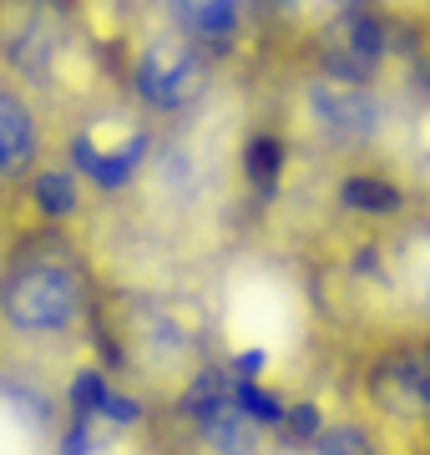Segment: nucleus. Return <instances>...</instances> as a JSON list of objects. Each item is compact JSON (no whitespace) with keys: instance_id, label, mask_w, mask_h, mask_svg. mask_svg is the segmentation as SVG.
I'll return each mask as SVG.
<instances>
[{"instance_id":"nucleus-9","label":"nucleus","mask_w":430,"mask_h":455,"mask_svg":"<svg viewBox=\"0 0 430 455\" xmlns=\"http://www.w3.org/2000/svg\"><path fill=\"white\" fill-rule=\"evenodd\" d=\"M415 283H420V304L430 309V259H426V268H420V278H415Z\"/></svg>"},{"instance_id":"nucleus-1","label":"nucleus","mask_w":430,"mask_h":455,"mask_svg":"<svg viewBox=\"0 0 430 455\" xmlns=\"http://www.w3.org/2000/svg\"><path fill=\"white\" fill-rule=\"evenodd\" d=\"M86 309V283L67 259L31 253L0 278V314L20 334H67Z\"/></svg>"},{"instance_id":"nucleus-6","label":"nucleus","mask_w":430,"mask_h":455,"mask_svg":"<svg viewBox=\"0 0 430 455\" xmlns=\"http://www.w3.org/2000/svg\"><path fill=\"white\" fill-rule=\"evenodd\" d=\"M41 157V127L16 92H0V178H26Z\"/></svg>"},{"instance_id":"nucleus-7","label":"nucleus","mask_w":430,"mask_h":455,"mask_svg":"<svg viewBox=\"0 0 430 455\" xmlns=\"http://www.w3.org/2000/svg\"><path fill=\"white\" fill-rule=\"evenodd\" d=\"M36 203H41V212H51V218L71 212L76 208V178H71L67 167H46V172H36Z\"/></svg>"},{"instance_id":"nucleus-3","label":"nucleus","mask_w":430,"mask_h":455,"mask_svg":"<svg viewBox=\"0 0 430 455\" xmlns=\"http://www.w3.org/2000/svg\"><path fill=\"white\" fill-rule=\"evenodd\" d=\"M309 112L319 132H330L339 142H364L380 132V101L360 76H324L309 86Z\"/></svg>"},{"instance_id":"nucleus-4","label":"nucleus","mask_w":430,"mask_h":455,"mask_svg":"<svg viewBox=\"0 0 430 455\" xmlns=\"http://www.w3.org/2000/svg\"><path fill=\"white\" fill-rule=\"evenodd\" d=\"M375 400L395 415H430V349H405L375 370Z\"/></svg>"},{"instance_id":"nucleus-10","label":"nucleus","mask_w":430,"mask_h":455,"mask_svg":"<svg viewBox=\"0 0 430 455\" xmlns=\"http://www.w3.org/2000/svg\"><path fill=\"white\" fill-rule=\"evenodd\" d=\"M426 167H430V127H426Z\"/></svg>"},{"instance_id":"nucleus-5","label":"nucleus","mask_w":430,"mask_h":455,"mask_svg":"<svg viewBox=\"0 0 430 455\" xmlns=\"http://www.w3.org/2000/svg\"><path fill=\"white\" fill-rule=\"evenodd\" d=\"M203 435L218 455H264V425H259V410L243 405L238 395H218L198 410Z\"/></svg>"},{"instance_id":"nucleus-2","label":"nucleus","mask_w":430,"mask_h":455,"mask_svg":"<svg viewBox=\"0 0 430 455\" xmlns=\"http://www.w3.org/2000/svg\"><path fill=\"white\" fill-rule=\"evenodd\" d=\"M208 86V61L193 36H157L137 56V92L157 112H182L187 101L203 97Z\"/></svg>"},{"instance_id":"nucleus-8","label":"nucleus","mask_w":430,"mask_h":455,"mask_svg":"<svg viewBox=\"0 0 430 455\" xmlns=\"http://www.w3.org/2000/svg\"><path fill=\"white\" fill-rule=\"evenodd\" d=\"M319 455H375V451H370V435L360 425H330L319 435Z\"/></svg>"}]
</instances>
